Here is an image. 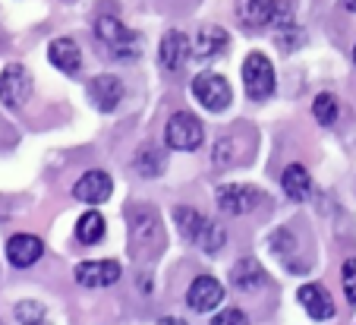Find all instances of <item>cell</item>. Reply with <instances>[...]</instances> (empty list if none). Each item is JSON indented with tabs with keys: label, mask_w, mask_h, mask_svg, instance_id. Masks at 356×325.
I'll return each mask as SVG.
<instances>
[{
	"label": "cell",
	"mask_w": 356,
	"mask_h": 325,
	"mask_svg": "<svg viewBox=\"0 0 356 325\" xmlns=\"http://www.w3.org/2000/svg\"><path fill=\"white\" fill-rule=\"evenodd\" d=\"M95 35H98V41L108 48V54L114 57V61H136L142 51V38L136 32H129L114 16H101V19L95 22Z\"/></svg>",
	"instance_id": "1"
},
{
	"label": "cell",
	"mask_w": 356,
	"mask_h": 325,
	"mask_svg": "<svg viewBox=\"0 0 356 325\" xmlns=\"http://www.w3.org/2000/svg\"><path fill=\"white\" fill-rule=\"evenodd\" d=\"M164 139H168V145L177 152H195L202 145V139H205V129H202V123L195 114L180 111V114H174L168 120Z\"/></svg>",
	"instance_id": "2"
},
{
	"label": "cell",
	"mask_w": 356,
	"mask_h": 325,
	"mask_svg": "<svg viewBox=\"0 0 356 325\" xmlns=\"http://www.w3.org/2000/svg\"><path fill=\"white\" fill-rule=\"evenodd\" d=\"M243 82H246L249 98H268L275 92V67L265 54H249L243 63Z\"/></svg>",
	"instance_id": "3"
},
{
	"label": "cell",
	"mask_w": 356,
	"mask_h": 325,
	"mask_svg": "<svg viewBox=\"0 0 356 325\" xmlns=\"http://www.w3.org/2000/svg\"><path fill=\"white\" fill-rule=\"evenodd\" d=\"M193 95L205 111H224L230 104V82L218 73H202L193 79Z\"/></svg>",
	"instance_id": "4"
},
{
	"label": "cell",
	"mask_w": 356,
	"mask_h": 325,
	"mask_svg": "<svg viewBox=\"0 0 356 325\" xmlns=\"http://www.w3.org/2000/svg\"><path fill=\"white\" fill-rule=\"evenodd\" d=\"M29 95H32V76L19 63H13V67H7L0 73V102L7 104V108H13V111L22 108Z\"/></svg>",
	"instance_id": "5"
},
{
	"label": "cell",
	"mask_w": 356,
	"mask_h": 325,
	"mask_svg": "<svg viewBox=\"0 0 356 325\" xmlns=\"http://www.w3.org/2000/svg\"><path fill=\"white\" fill-rule=\"evenodd\" d=\"M262 203V193L256 187H243V183H227L218 190V209L227 215H246Z\"/></svg>",
	"instance_id": "6"
},
{
	"label": "cell",
	"mask_w": 356,
	"mask_h": 325,
	"mask_svg": "<svg viewBox=\"0 0 356 325\" xmlns=\"http://www.w3.org/2000/svg\"><path fill=\"white\" fill-rule=\"evenodd\" d=\"M76 281L82 287H108L120 281V262L114 259H92V262L76 265Z\"/></svg>",
	"instance_id": "7"
},
{
	"label": "cell",
	"mask_w": 356,
	"mask_h": 325,
	"mask_svg": "<svg viewBox=\"0 0 356 325\" xmlns=\"http://www.w3.org/2000/svg\"><path fill=\"white\" fill-rule=\"evenodd\" d=\"M221 300H224V287H221V281H215L211 275H199L186 291V303L193 306L195 312L215 310V306H221Z\"/></svg>",
	"instance_id": "8"
},
{
	"label": "cell",
	"mask_w": 356,
	"mask_h": 325,
	"mask_svg": "<svg viewBox=\"0 0 356 325\" xmlns=\"http://www.w3.org/2000/svg\"><path fill=\"white\" fill-rule=\"evenodd\" d=\"M88 98L98 111H114L123 98V82L117 76H95L88 82Z\"/></svg>",
	"instance_id": "9"
},
{
	"label": "cell",
	"mask_w": 356,
	"mask_h": 325,
	"mask_svg": "<svg viewBox=\"0 0 356 325\" xmlns=\"http://www.w3.org/2000/svg\"><path fill=\"white\" fill-rule=\"evenodd\" d=\"M111 190H114V180H111L104 171H88L82 180H76L73 193L76 199H82V203H104V199L111 196Z\"/></svg>",
	"instance_id": "10"
},
{
	"label": "cell",
	"mask_w": 356,
	"mask_h": 325,
	"mask_svg": "<svg viewBox=\"0 0 356 325\" xmlns=\"http://www.w3.org/2000/svg\"><path fill=\"white\" fill-rule=\"evenodd\" d=\"M41 253H44V244H41L38 237H32V234H16V237H10V244H7V256L16 269L35 265L41 259Z\"/></svg>",
	"instance_id": "11"
},
{
	"label": "cell",
	"mask_w": 356,
	"mask_h": 325,
	"mask_svg": "<svg viewBox=\"0 0 356 325\" xmlns=\"http://www.w3.org/2000/svg\"><path fill=\"white\" fill-rule=\"evenodd\" d=\"M236 13H240V19L246 22V26L262 29V26H268V22L277 19L281 3H277V0H240Z\"/></svg>",
	"instance_id": "12"
},
{
	"label": "cell",
	"mask_w": 356,
	"mask_h": 325,
	"mask_svg": "<svg viewBox=\"0 0 356 325\" xmlns=\"http://www.w3.org/2000/svg\"><path fill=\"white\" fill-rule=\"evenodd\" d=\"M300 303L302 310L309 312L312 319H331L334 316V303H331V294L322 285H302L300 287Z\"/></svg>",
	"instance_id": "13"
},
{
	"label": "cell",
	"mask_w": 356,
	"mask_h": 325,
	"mask_svg": "<svg viewBox=\"0 0 356 325\" xmlns=\"http://www.w3.org/2000/svg\"><path fill=\"white\" fill-rule=\"evenodd\" d=\"M189 61V38L183 32H168L161 38V63L164 70H180Z\"/></svg>",
	"instance_id": "14"
},
{
	"label": "cell",
	"mask_w": 356,
	"mask_h": 325,
	"mask_svg": "<svg viewBox=\"0 0 356 325\" xmlns=\"http://www.w3.org/2000/svg\"><path fill=\"white\" fill-rule=\"evenodd\" d=\"M47 57H51V63H54L57 70H63V73H76L82 63V54H79V45L70 38H57L51 41V48H47Z\"/></svg>",
	"instance_id": "15"
},
{
	"label": "cell",
	"mask_w": 356,
	"mask_h": 325,
	"mask_svg": "<svg viewBox=\"0 0 356 325\" xmlns=\"http://www.w3.org/2000/svg\"><path fill=\"white\" fill-rule=\"evenodd\" d=\"M227 51V32H224L221 26H205L199 32V38H195V57H202V61H211V57L224 54Z\"/></svg>",
	"instance_id": "16"
},
{
	"label": "cell",
	"mask_w": 356,
	"mask_h": 325,
	"mask_svg": "<svg viewBox=\"0 0 356 325\" xmlns=\"http://www.w3.org/2000/svg\"><path fill=\"white\" fill-rule=\"evenodd\" d=\"M281 187H284V193H287L290 199L302 203V199H309V193H312V177H309V171L302 168V164H290V168L284 171V177H281Z\"/></svg>",
	"instance_id": "17"
},
{
	"label": "cell",
	"mask_w": 356,
	"mask_h": 325,
	"mask_svg": "<svg viewBox=\"0 0 356 325\" xmlns=\"http://www.w3.org/2000/svg\"><path fill=\"white\" fill-rule=\"evenodd\" d=\"M230 278H234V285L240 287V291H256L265 281V271L256 259H240V262L234 265V271H230Z\"/></svg>",
	"instance_id": "18"
},
{
	"label": "cell",
	"mask_w": 356,
	"mask_h": 325,
	"mask_svg": "<svg viewBox=\"0 0 356 325\" xmlns=\"http://www.w3.org/2000/svg\"><path fill=\"white\" fill-rule=\"evenodd\" d=\"M76 237H79L82 244H98V240L104 237V218H101V212H86V215L76 221Z\"/></svg>",
	"instance_id": "19"
},
{
	"label": "cell",
	"mask_w": 356,
	"mask_h": 325,
	"mask_svg": "<svg viewBox=\"0 0 356 325\" xmlns=\"http://www.w3.org/2000/svg\"><path fill=\"white\" fill-rule=\"evenodd\" d=\"M174 218H177V228H180V234L186 240H199L205 224H209V218H202L195 209H177Z\"/></svg>",
	"instance_id": "20"
},
{
	"label": "cell",
	"mask_w": 356,
	"mask_h": 325,
	"mask_svg": "<svg viewBox=\"0 0 356 325\" xmlns=\"http://www.w3.org/2000/svg\"><path fill=\"white\" fill-rule=\"evenodd\" d=\"M136 164H139V171L145 177H155V174H161L164 171V152H158V149H142L139 152V158H136Z\"/></svg>",
	"instance_id": "21"
},
{
	"label": "cell",
	"mask_w": 356,
	"mask_h": 325,
	"mask_svg": "<svg viewBox=\"0 0 356 325\" xmlns=\"http://www.w3.org/2000/svg\"><path fill=\"white\" fill-rule=\"evenodd\" d=\"M312 114H316L318 123L331 127V123L337 120V102H334V95H318L316 104H312Z\"/></svg>",
	"instance_id": "22"
},
{
	"label": "cell",
	"mask_w": 356,
	"mask_h": 325,
	"mask_svg": "<svg viewBox=\"0 0 356 325\" xmlns=\"http://www.w3.org/2000/svg\"><path fill=\"white\" fill-rule=\"evenodd\" d=\"M343 294H347V300L356 306V259L343 262Z\"/></svg>",
	"instance_id": "23"
},
{
	"label": "cell",
	"mask_w": 356,
	"mask_h": 325,
	"mask_svg": "<svg viewBox=\"0 0 356 325\" xmlns=\"http://www.w3.org/2000/svg\"><path fill=\"white\" fill-rule=\"evenodd\" d=\"M211 325H249V319L243 310H224V312H218Z\"/></svg>",
	"instance_id": "24"
},
{
	"label": "cell",
	"mask_w": 356,
	"mask_h": 325,
	"mask_svg": "<svg viewBox=\"0 0 356 325\" xmlns=\"http://www.w3.org/2000/svg\"><path fill=\"white\" fill-rule=\"evenodd\" d=\"M158 325H186V322H183V319H174V316H164Z\"/></svg>",
	"instance_id": "25"
},
{
	"label": "cell",
	"mask_w": 356,
	"mask_h": 325,
	"mask_svg": "<svg viewBox=\"0 0 356 325\" xmlns=\"http://www.w3.org/2000/svg\"><path fill=\"white\" fill-rule=\"evenodd\" d=\"M22 325H47L44 319H29V322H22Z\"/></svg>",
	"instance_id": "26"
},
{
	"label": "cell",
	"mask_w": 356,
	"mask_h": 325,
	"mask_svg": "<svg viewBox=\"0 0 356 325\" xmlns=\"http://www.w3.org/2000/svg\"><path fill=\"white\" fill-rule=\"evenodd\" d=\"M343 7H347V10H353V13H356V0H343Z\"/></svg>",
	"instance_id": "27"
},
{
	"label": "cell",
	"mask_w": 356,
	"mask_h": 325,
	"mask_svg": "<svg viewBox=\"0 0 356 325\" xmlns=\"http://www.w3.org/2000/svg\"><path fill=\"white\" fill-rule=\"evenodd\" d=\"M353 61H356V48H353Z\"/></svg>",
	"instance_id": "28"
}]
</instances>
